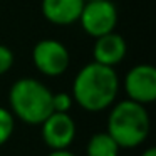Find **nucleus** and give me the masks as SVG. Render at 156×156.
<instances>
[{
    "mask_svg": "<svg viewBox=\"0 0 156 156\" xmlns=\"http://www.w3.org/2000/svg\"><path fill=\"white\" fill-rule=\"evenodd\" d=\"M119 76L114 67L89 62L82 66L72 82V99L84 111L101 112L111 108L119 94Z\"/></svg>",
    "mask_w": 156,
    "mask_h": 156,
    "instance_id": "f257e3e1",
    "label": "nucleus"
},
{
    "mask_svg": "<svg viewBox=\"0 0 156 156\" xmlns=\"http://www.w3.org/2000/svg\"><path fill=\"white\" fill-rule=\"evenodd\" d=\"M149 129L151 121L146 106L131 99H124L111 106L106 131L121 149H133L143 144L149 134Z\"/></svg>",
    "mask_w": 156,
    "mask_h": 156,
    "instance_id": "f03ea898",
    "label": "nucleus"
},
{
    "mask_svg": "<svg viewBox=\"0 0 156 156\" xmlns=\"http://www.w3.org/2000/svg\"><path fill=\"white\" fill-rule=\"evenodd\" d=\"M54 92L35 77L17 79L9 91V106L14 118L30 126H41L52 111Z\"/></svg>",
    "mask_w": 156,
    "mask_h": 156,
    "instance_id": "7ed1b4c3",
    "label": "nucleus"
},
{
    "mask_svg": "<svg viewBox=\"0 0 156 156\" xmlns=\"http://www.w3.org/2000/svg\"><path fill=\"white\" fill-rule=\"evenodd\" d=\"M77 22L86 34L98 39L116 29L118 7L112 0H86Z\"/></svg>",
    "mask_w": 156,
    "mask_h": 156,
    "instance_id": "20e7f679",
    "label": "nucleus"
},
{
    "mask_svg": "<svg viewBox=\"0 0 156 156\" xmlns=\"http://www.w3.org/2000/svg\"><path fill=\"white\" fill-rule=\"evenodd\" d=\"M32 61L41 74L57 77L67 71L71 64L69 51L57 39H42L32 49Z\"/></svg>",
    "mask_w": 156,
    "mask_h": 156,
    "instance_id": "39448f33",
    "label": "nucleus"
},
{
    "mask_svg": "<svg viewBox=\"0 0 156 156\" xmlns=\"http://www.w3.org/2000/svg\"><path fill=\"white\" fill-rule=\"evenodd\" d=\"M128 99L146 106L156 99V69L151 64H138L131 67L122 81Z\"/></svg>",
    "mask_w": 156,
    "mask_h": 156,
    "instance_id": "423d86ee",
    "label": "nucleus"
},
{
    "mask_svg": "<svg viewBox=\"0 0 156 156\" xmlns=\"http://www.w3.org/2000/svg\"><path fill=\"white\" fill-rule=\"evenodd\" d=\"M42 139L51 149H67L76 139V121L69 112H51L42 121Z\"/></svg>",
    "mask_w": 156,
    "mask_h": 156,
    "instance_id": "0eeeda50",
    "label": "nucleus"
},
{
    "mask_svg": "<svg viewBox=\"0 0 156 156\" xmlns=\"http://www.w3.org/2000/svg\"><path fill=\"white\" fill-rule=\"evenodd\" d=\"M126 52H128V44L124 37L112 30L96 39L94 47H92V57H94V62L116 67L126 57Z\"/></svg>",
    "mask_w": 156,
    "mask_h": 156,
    "instance_id": "6e6552de",
    "label": "nucleus"
},
{
    "mask_svg": "<svg viewBox=\"0 0 156 156\" xmlns=\"http://www.w3.org/2000/svg\"><path fill=\"white\" fill-rule=\"evenodd\" d=\"M86 0H42L41 12L54 25H72L79 20Z\"/></svg>",
    "mask_w": 156,
    "mask_h": 156,
    "instance_id": "1a4fd4ad",
    "label": "nucleus"
},
{
    "mask_svg": "<svg viewBox=\"0 0 156 156\" xmlns=\"http://www.w3.org/2000/svg\"><path fill=\"white\" fill-rule=\"evenodd\" d=\"M121 148L118 143L109 136L108 131L94 133L86 146V154L87 156H119Z\"/></svg>",
    "mask_w": 156,
    "mask_h": 156,
    "instance_id": "9d476101",
    "label": "nucleus"
},
{
    "mask_svg": "<svg viewBox=\"0 0 156 156\" xmlns=\"http://www.w3.org/2000/svg\"><path fill=\"white\" fill-rule=\"evenodd\" d=\"M14 128H15L14 114L10 112V109L0 106V146H4L10 139Z\"/></svg>",
    "mask_w": 156,
    "mask_h": 156,
    "instance_id": "9b49d317",
    "label": "nucleus"
},
{
    "mask_svg": "<svg viewBox=\"0 0 156 156\" xmlns=\"http://www.w3.org/2000/svg\"><path fill=\"white\" fill-rule=\"evenodd\" d=\"M72 102H74V99H72L71 94H67V92H55V94H52V111L69 112L72 108Z\"/></svg>",
    "mask_w": 156,
    "mask_h": 156,
    "instance_id": "f8f14e48",
    "label": "nucleus"
},
{
    "mask_svg": "<svg viewBox=\"0 0 156 156\" xmlns=\"http://www.w3.org/2000/svg\"><path fill=\"white\" fill-rule=\"evenodd\" d=\"M14 61H15V57H14L12 49L4 44H0V76L7 74L10 71L12 66H14Z\"/></svg>",
    "mask_w": 156,
    "mask_h": 156,
    "instance_id": "ddd939ff",
    "label": "nucleus"
},
{
    "mask_svg": "<svg viewBox=\"0 0 156 156\" xmlns=\"http://www.w3.org/2000/svg\"><path fill=\"white\" fill-rule=\"evenodd\" d=\"M47 156H76V154L69 149H51V153Z\"/></svg>",
    "mask_w": 156,
    "mask_h": 156,
    "instance_id": "4468645a",
    "label": "nucleus"
},
{
    "mask_svg": "<svg viewBox=\"0 0 156 156\" xmlns=\"http://www.w3.org/2000/svg\"><path fill=\"white\" fill-rule=\"evenodd\" d=\"M141 156H156V149L153 148V146L151 148H146L144 151L141 153Z\"/></svg>",
    "mask_w": 156,
    "mask_h": 156,
    "instance_id": "2eb2a0df",
    "label": "nucleus"
}]
</instances>
